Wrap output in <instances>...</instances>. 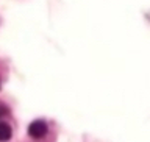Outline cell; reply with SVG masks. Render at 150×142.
<instances>
[{"label":"cell","instance_id":"cell-1","mask_svg":"<svg viewBox=\"0 0 150 142\" xmlns=\"http://www.w3.org/2000/svg\"><path fill=\"white\" fill-rule=\"evenodd\" d=\"M47 130L49 128H47L45 122L38 119V120H33L30 124V126H28V134H30L33 139H41L47 134Z\"/></svg>","mask_w":150,"mask_h":142},{"label":"cell","instance_id":"cell-2","mask_svg":"<svg viewBox=\"0 0 150 142\" xmlns=\"http://www.w3.org/2000/svg\"><path fill=\"white\" fill-rule=\"evenodd\" d=\"M13 136V130L11 126L8 124H5V122H0V142H6L11 139Z\"/></svg>","mask_w":150,"mask_h":142},{"label":"cell","instance_id":"cell-3","mask_svg":"<svg viewBox=\"0 0 150 142\" xmlns=\"http://www.w3.org/2000/svg\"><path fill=\"white\" fill-rule=\"evenodd\" d=\"M8 112H9V111H8V108H6V106H5V105H3V103H0V117H3V116H6V114H8Z\"/></svg>","mask_w":150,"mask_h":142}]
</instances>
